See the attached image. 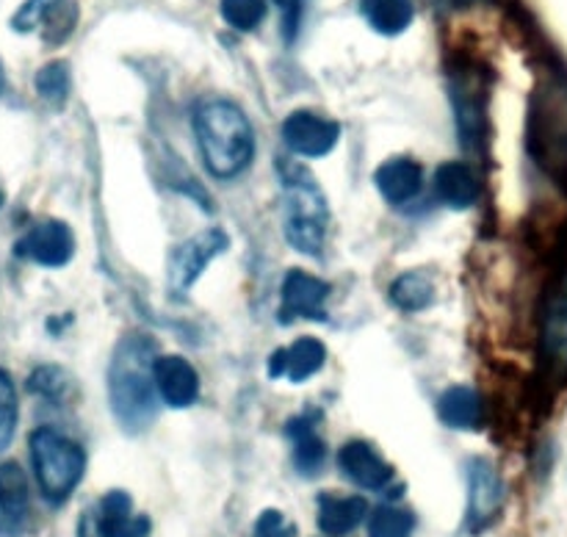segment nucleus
<instances>
[{
    "instance_id": "f257e3e1",
    "label": "nucleus",
    "mask_w": 567,
    "mask_h": 537,
    "mask_svg": "<svg viewBox=\"0 0 567 537\" xmlns=\"http://www.w3.org/2000/svg\"><path fill=\"white\" fill-rule=\"evenodd\" d=\"M199 153L214 177L230 180L241 175L255 155L252 125L230 100H205L194 114Z\"/></svg>"
},
{
    "instance_id": "f03ea898",
    "label": "nucleus",
    "mask_w": 567,
    "mask_h": 537,
    "mask_svg": "<svg viewBox=\"0 0 567 537\" xmlns=\"http://www.w3.org/2000/svg\"><path fill=\"white\" fill-rule=\"evenodd\" d=\"M155 347L142 335H131L120 343L109 371L111 407L127 432H142L155 419Z\"/></svg>"
},
{
    "instance_id": "7ed1b4c3",
    "label": "nucleus",
    "mask_w": 567,
    "mask_h": 537,
    "mask_svg": "<svg viewBox=\"0 0 567 537\" xmlns=\"http://www.w3.org/2000/svg\"><path fill=\"white\" fill-rule=\"evenodd\" d=\"M286 238L305 255H319L327 233V199L313 175L299 164H280Z\"/></svg>"
},
{
    "instance_id": "20e7f679",
    "label": "nucleus",
    "mask_w": 567,
    "mask_h": 537,
    "mask_svg": "<svg viewBox=\"0 0 567 537\" xmlns=\"http://www.w3.org/2000/svg\"><path fill=\"white\" fill-rule=\"evenodd\" d=\"M31 463L39 490L50 504H64L83 479L86 454L75 441L64 437L50 426L31 432Z\"/></svg>"
},
{
    "instance_id": "39448f33",
    "label": "nucleus",
    "mask_w": 567,
    "mask_h": 537,
    "mask_svg": "<svg viewBox=\"0 0 567 537\" xmlns=\"http://www.w3.org/2000/svg\"><path fill=\"white\" fill-rule=\"evenodd\" d=\"M147 515H133V498L122 490L105 493L97 507L78 524V537H150Z\"/></svg>"
},
{
    "instance_id": "423d86ee",
    "label": "nucleus",
    "mask_w": 567,
    "mask_h": 537,
    "mask_svg": "<svg viewBox=\"0 0 567 537\" xmlns=\"http://www.w3.org/2000/svg\"><path fill=\"white\" fill-rule=\"evenodd\" d=\"M504 507V482L487 459L476 457L468 465V515L465 529L471 535L485 531Z\"/></svg>"
},
{
    "instance_id": "0eeeda50",
    "label": "nucleus",
    "mask_w": 567,
    "mask_h": 537,
    "mask_svg": "<svg viewBox=\"0 0 567 537\" xmlns=\"http://www.w3.org/2000/svg\"><path fill=\"white\" fill-rule=\"evenodd\" d=\"M338 138H341V125L316 111H293L282 122V142L288 144L291 153L305 155V158H321V155L332 153Z\"/></svg>"
},
{
    "instance_id": "6e6552de",
    "label": "nucleus",
    "mask_w": 567,
    "mask_h": 537,
    "mask_svg": "<svg viewBox=\"0 0 567 537\" xmlns=\"http://www.w3.org/2000/svg\"><path fill=\"white\" fill-rule=\"evenodd\" d=\"M14 252L33 264L55 269V266L70 264L72 252H75V238L64 221H39L14 244Z\"/></svg>"
},
{
    "instance_id": "1a4fd4ad",
    "label": "nucleus",
    "mask_w": 567,
    "mask_h": 537,
    "mask_svg": "<svg viewBox=\"0 0 567 537\" xmlns=\"http://www.w3.org/2000/svg\"><path fill=\"white\" fill-rule=\"evenodd\" d=\"M330 297V286L319 277L308 275L302 269L288 271L286 282H282V304H280V321L291 324L297 319H324V302Z\"/></svg>"
},
{
    "instance_id": "9d476101",
    "label": "nucleus",
    "mask_w": 567,
    "mask_h": 537,
    "mask_svg": "<svg viewBox=\"0 0 567 537\" xmlns=\"http://www.w3.org/2000/svg\"><path fill=\"white\" fill-rule=\"evenodd\" d=\"M227 249V236L221 230H205L199 233V236L188 238V241H183L181 247L175 249V255H172V264H169V277H172V286L177 288V291H186L188 286H194L197 282V277L203 275L205 266L210 264V260L216 258V255H221Z\"/></svg>"
},
{
    "instance_id": "9b49d317",
    "label": "nucleus",
    "mask_w": 567,
    "mask_h": 537,
    "mask_svg": "<svg viewBox=\"0 0 567 537\" xmlns=\"http://www.w3.org/2000/svg\"><path fill=\"white\" fill-rule=\"evenodd\" d=\"M31 515V490L25 471L17 463H0V537H20Z\"/></svg>"
},
{
    "instance_id": "f8f14e48",
    "label": "nucleus",
    "mask_w": 567,
    "mask_h": 537,
    "mask_svg": "<svg viewBox=\"0 0 567 537\" xmlns=\"http://www.w3.org/2000/svg\"><path fill=\"white\" fill-rule=\"evenodd\" d=\"M338 468L349 482L365 490H382L393 479V465H388L380 452L365 441L343 443L338 452Z\"/></svg>"
},
{
    "instance_id": "ddd939ff",
    "label": "nucleus",
    "mask_w": 567,
    "mask_h": 537,
    "mask_svg": "<svg viewBox=\"0 0 567 537\" xmlns=\"http://www.w3.org/2000/svg\"><path fill=\"white\" fill-rule=\"evenodd\" d=\"M153 382L158 388L161 399L169 407H188L199 396V376L194 365L181 354H164L153 360Z\"/></svg>"
},
{
    "instance_id": "4468645a",
    "label": "nucleus",
    "mask_w": 567,
    "mask_h": 537,
    "mask_svg": "<svg viewBox=\"0 0 567 537\" xmlns=\"http://www.w3.org/2000/svg\"><path fill=\"white\" fill-rule=\"evenodd\" d=\"M327 360V349L319 338H299L293 347L277 349L269 360L271 376H288L291 382H305L319 374Z\"/></svg>"
},
{
    "instance_id": "2eb2a0df",
    "label": "nucleus",
    "mask_w": 567,
    "mask_h": 537,
    "mask_svg": "<svg viewBox=\"0 0 567 537\" xmlns=\"http://www.w3.org/2000/svg\"><path fill=\"white\" fill-rule=\"evenodd\" d=\"M286 435L293 441V465L305 479H316L324 471L327 443L321 441L310 415L291 419L286 426Z\"/></svg>"
},
{
    "instance_id": "dca6fc26",
    "label": "nucleus",
    "mask_w": 567,
    "mask_h": 537,
    "mask_svg": "<svg viewBox=\"0 0 567 537\" xmlns=\"http://www.w3.org/2000/svg\"><path fill=\"white\" fill-rule=\"evenodd\" d=\"M435 197L454 210H465L476 205L480 180H476L474 169L468 164H460V161H449V164L437 166Z\"/></svg>"
},
{
    "instance_id": "f3484780",
    "label": "nucleus",
    "mask_w": 567,
    "mask_h": 537,
    "mask_svg": "<svg viewBox=\"0 0 567 537\" xmlns=\"http://www.w3.org/2000/svg\"><path fill=\"white\" fill-rule=\"evenodd\" d=\"M421 180H424V172L410 158L385 161L374 175L377 188L391 205L410 203L421 192Z\"/></svg>"
},
{
    "instance_id": "a211bd4d",
    "label": "nucleus",
    "mask_w": 567,
    "mask_h": 537,
    "mask_svg": "<svg viewBox=\"0 0 567 537\" xmlns=\"http://www.w3.org/2000/svg\"><path fill=\"white\" fill-rule=\"evenodd\" d=\"M543 352L546 360L565 374L567 371V277L559 282L557 293L551 297L543 321Z\"/></svg>"
},
{
    "instance_id": "6ab92c4d",
    "label": "nucleus",
    "mask_w": 567,
    "mask_h": 537,
    "mask_svg": "<svg viewBox=\"0 0 567 537\" xmlns=\"http://www.w3.org/2000/svg\"><path fill=\"white\" fill-rule=\"evenodd\" d=\"M369 504L360 496H319V529L327 537H343L363 524Z\"/></svg>"
},
{
    "instance_id": "aec40b11",
    "label": "nucleus",
    "mask_w": 567,
    "mask_h": 537,
    "mask_svg": "<svg viewBox=\"0 0 567 537\" xmlns=\"http://www.w3.org/2000/svg\"><path fill=\"white\" fill-rule=\"evenodd\" d=\"M437 413L441 421L452 430H480L482 424V402L474 388L454 385L437 399Z\"/></svg>"
},
{
    "instance_id": "412c9836",
    "label": "nucleus",
    "mask_w": 567,
    "mask_h": 537,
    "mask_svg": "<svg viewBox=\"0 0 567 537\" xmlns=\"http://www.w3.org/2000/svg\"><path fill=\"white\" fill-rule=\"evenodd\" d=\"M365 22L382 37H396L408 31L415 17L413 0H360Z\"/></svg>"
},
{
    "instance_id": "4be33fe9",
    "label": "nucleus",
    "mask_w": 567,
    "mask_h": 537,
    "mask_svg": "<svg viewBox=\"0 0 567 537\" xmlns=\"http://www.w3.org/2000/svg\"><path fill=\"white\" fill-rule=\"evenodd\" d=\"M432 299H435V288H432L430 277H424L421 271H408L391 286V302L408 313L430 308Z\"/></svg>"
},
{
    "instance_id": "5701e85b",
    "label": "nucleus",
    "mask_w": 567,
    "mask_h": 537,
    "mask_svg": "<svg viewBox=\"0 0 567 537\" xmlns=\"http://www.w3.org/2000/svg\"><path fill=\"white\" fill-rule=\"evenodd\" d=\"M415 515L404 507L382 504L371 513L369 537H413Z\"/></svg>"
},
{
    "instance_id": "b1692460",
    "label": "nucleus",
    "mask_w": 567,
    "mask_h": 537,
    "mask_svg": "<svg viewBox=\"0 0 567 537\" xmlns=\"http://www.w3.org/2000/svg\"><path fill=\"white\" fill-rule=\"evenodd\" d=\"M219 11L225 22L236 31H255L266 20V0H219Z\"/></svg>"
},
{
    "instance_id": "393cba45",
    "label": "nucleus",
    "mask_w": 567,
    "mask_h": 537,
    "mask_svg": "<svg viewBox=\"0 0 567 537\" xmlns=\"http://www.w3.org/2000/svg\"><path fill=\"white\" fill-rule=\"evenodd\" d=\"M37 92L39 97L48 100V103L61 105L70 94V66L64 61H50L42 70L37 72Z\"/></svg>"
},
{
    "instance_id": "a878e982",
    "label": "nucleus",
    "mask_w": 567,
    "mask_h": 537,
    "mask_svg": "<svg viewBox=\"0 0 567 537\" xmlns=\"http://www.w3.org/2000/svg\"><path fill=\"white\" fill-rule=\"evenodd\" d=\"M61 3H64V0H25V3L17 9V14L11 17V28L20 33L33 31V28L44 25Z\"/></svg>"
},
{
    "instance_id": "bb28decb",
    "label": "nucleus",
    "mask_w": 567,
    "mask_h": 537,
    "mask_svg": "<svg viewBox=\"0 0 567 537\" xmlns=\"http://www.w3.org/2000/svg\"><path fill=\"white\" fill-rule=\"evenodd\" d=\"M17 426V393L11 376L0 369V452L9 446Z\"/></svg>"
},
{
    "instance_id": "cd10ccee",
    "label": "nucleus",
    "mask_w": 567,
    "mask_h": 537,
    "mask_svg": "<svg viewBox=\"0 0 567 537\" xmlns=\"http://www.w3.org/2000/svg\"><path fill=\"white\" fill-rule=\"evenodd\" d=\"M293 535H297V529H293V524H288L286 515H282L280 509H264L260 518L255 520L252 537H293Z\"/></svg>"
},
{
    "instance_id": "c85d7f7f",
    "label": "nucleus",
    "mask_w": 567,
    "mask_h": 537,
    "mask_svg": "<svg viewBox=\"0 0 567 537\" xmlns=\"http://www.w3.org/2000/svg\"><path fill=\"white\" fill-rule=\"evenodd\" d=\"M28 385H31L33 393H42V396H59L64 391V374L53 365H44V369L33 371Z\"/></svg>"
},
{
    "instance_id": "c756f323",
    "label": "nucleus",
    "mask_w": 567,
    "mask_h": 537,
    "mask_svg": "<svg viewBox=\"0 0 567 537\" xmlns=\"http://www.w3.org/2000/svg\"><path fill=\"white\" fill-rule=\"evenodd\" d=\"M277 6L282 9V14H286V31H288V39L297 37V25H299V11H302V0H275Z\"/></svg>"
},
{
    "instance_id": "7c9ffc66",
    "label": "nucleus",
    "mask_w": 567,
    "mask_h": 537,
    "mask_svg": "<svg viewBox=\"0 0 567 537\" xmlns=\"http://www.w3.org/2000/svg\"><path fill=\"white\" fill-rule=\"evenodd\" d=\"M0 89H3V70H0Z\"/></svg>"
},
{
    "instance_id": "2f4dec72",
    "label": "nucleus",
    "mask_w": 567,
    "mask_h": 537,
    "mask_svg": "<svg viewBox=\"0 0 567 537\" xmlns=\"http://www.w3.org/2000/svg\"><path fill=\"white\" fill-rule=\"evenodd\" d=\"M0 208H3V192H0Z\"/></svg>"
}]
</instances>
